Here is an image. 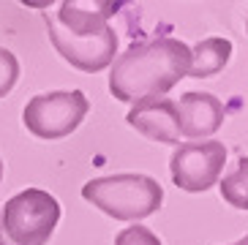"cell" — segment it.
<instances>
[{"label": "cell", "instance_id": "1", "mask_svg": "<svg viewBox=\"0 0 248 245\" xmlns=\"http://www.w3.org/2000/svg\"><path fill=\"white\" fill-rule=\"evenodd\" d=\"M188 65L191 46H186L180 38H153L131 44L112 63L109 93L125 104L161 98L183 77H188Z\"/></svg>", "mask_w": 248, "mask_h": 245}, {"label": "cell", "instance_id": "2", "mask_svg": "<svg viewBox=\"0 0 248 245\" xmlns=\"http://www.w3.org/2000/svg\"><path fill=\"white\" fill-rule=\"evenodd\" d=\"M109 6L85 8L82 3H60L44 11L46 33L60 58L85 74L104 71L115 63L117 33L109 25Z\"/></svg>", "mask_w": 248, "mask_h": 245}, {"label": "cell", "instance_id": "3", "mask_svg": "<svg viewBox=\"0 0 248 245\" xmlns=\"http://www.w3.org/2000/svg\"><path fill=\"white\" fill-rule=\"evenodd\" d=\"M85 202L112 215L115 221H142L161 210L164 188L147 174H109L82 185Z\"/></svg>", "mask_w": 248, "mask_h": 245}, {"label": "cell", "instance_id": "4", "mask_svg": "<svg viewBox=\"0 0 248 245\" xmlns=\"http://www.w3.org/2000/svg\"><path fill=\"white\" fill-rule=\"evenodd\" d=\"M58 221V199L41 188H25L0 207V245H46Z\"/></svg>", "mask_w": 248, "mask_h": 245}, {"label": "cell", "instance_id": "5", "mask_svg": "<svg viewBox=\"0 0 248 245\" xmlns=\"http://www.w3.org/2000/svg\"><path fill=\"white\" fill-rule=\"evenodd\" d=\"M90 112V101L82 90H55L33 95L22 109L25 128L36 139H63L82 125Z\"/></svg>", "mask_w": 248, "mask_h": 245}, {"label": "cell", "instance_id": "6", "mask_svg": "<svg viewBox=\"0 0 248 245\" xmlns=\"http://www.w3.org/2000/svg\"><path fill=\"white\" fill-rule=\"evenodd\" d=\"M226 164V147L218 139H207V142H186L175 147L172 158H169V172L177 188L188 191V194H202L210 191L221 180Z\"/></svg>", "mask_w": 248, "mask_h": 245}, {"label": "cell", "instance_id": "7", "mask_svg": "<svg viewBox=\"0 0 248 245\" xmlns=\"http://www.w3.org/2000/svg\"><path fill=\"white\" fill-rule=\"evenodd\" d=\"M177 107V117H180V137L186 139H207L224 125V104L210 93H191L180 95V101H175Z\"/></svg>", "mask_w": 248, "mask_h": 245}, {"label": "cell", "instance_id": "8", "mask_svg": "<svg viewBox=\"0 0 248 245\" xmlns=\"http://www.w3.org/2000/svg\"><path fill=\"white\" fill-rule=\"evenodd\" d=\"M125 120L150 142H180V117H177V107L172 98H150V101L134 104Z\"/></svg>", "mask_w": 248, "mask_h": 245}, {"label": "cell", "instance_id": "9", "mask_svg": "<svg viewBox=\"0 0 248 245\" xmlns=\"http://www.w3.org/2000/svg\"><path fill=\"white\" fill-rule=\"evenodd\" d=\"M232 60V41L229 38H204L191 49V65L188 77L194 79H207L216 77L226 68V63Z\"/></svg>", "mask_w": 248, "mask_h": 245}, {"label": "cell", "instance_id": "10", "mask_svg": "<svg viewBox=\"0 0 248 245\" xmlns=\"http://www.w3.org/2000/svg\"><path fill=\"white\" fill-rule=\"evenodd\" d=\"M218 188L224 202L237 210H248V155L237 158V166L229 174H224V180H218Z\"/></svg>", "mask_w": 248, "mask_h": 245}, {"label": "cell", "instance_id": "11", "mask_svg": "<svg viewBox=\"0 0 248 245\" xmlns=\"http://www.w3.org/2000/svg\"><path fill=\"white\" fill-rule=\"evenodd\" d=\"M16 79H19V60L14 52L0 46V98L14 90Z\"/></svg>", "mask_w": 248, "mask_h": 245}, {"label": "cell", "instance_id": "12", "mask_svg": "<svg viewBox=\"0 0 248 245\" xmlns=\"http://www.w3.org/2000/svg\"><path fill=\"white\" fill-rule=\"evenodd\" d=\"M115 245H164V243L147 226H125L123 231H117Z\"/></svg>", "mask_w": 248, "mask_h": 245}, {"label": "cell", "instance_id": "13", "mask_svg": "<svg viewBox=\"0 0 248 245\" xmlns=\"http://www.w3.org/2000/svg\"><path fill=\"white\" fill-rule=\"evenodd\" d=\"M232 245H248V234H246L243 240H237V243H232Z\"/></svg>", "mask_w": 248, "mask_h": 245}, {"label": "cell", "instance_id": "14", "mask_svg": "<svg viewBox=\"0 0 248 245\" xmlns=\"http://www.w3.org/2000/svg\"><path fill=\"white\" fill-rule=\"evenodd\" d=\"M0 180H3V161H0Z\"/></svg>", "mask_w": 248, "mask_h": 245}, {"label": "cell", "instance_id": "15", "mask_svg": "<svg viewBox=\"0 0 248 245\" xmlns=\"http://www.w3.org/2000/svg\"><path fill=\"white\" fill-rule=\"evenodd\" d=\"M246 30H248V22H246Z\"/></svg>", "mask_w": 248, "mask_h": 245}]
</instances>
